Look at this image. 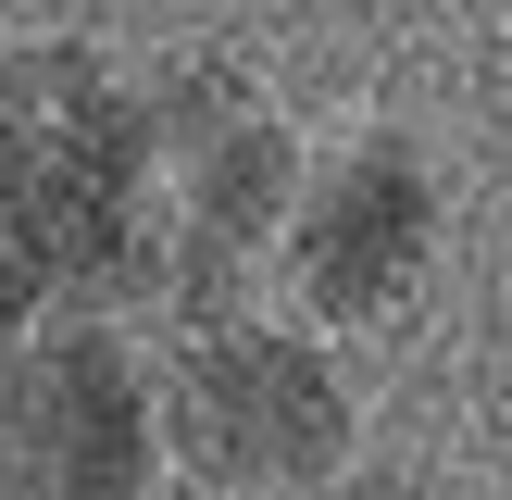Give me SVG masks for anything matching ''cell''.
I'll return each mask as SVG.
<instances>
[{"label": "cell", "instance_id": "cell-1", "mask_svg": "<svg viewBox=\"0 0 512 500\" xmlns=\"http://www.w3.org/2000/svg\"><path fill=\"white\" fill-rule=\"evenodd\" d=\"M150 425H163V475L200 500H300L338 463H363V413H350L338 350L288 313L163 338L150 350Z\"/></svg>", "mask_w": 512, "mask_h": 500}, {"label": "cell", "instance_id": "cell-2", "mask_svg": "<svg viewBox=\"0 0 512 500\" xmlns=\"http://www.w3.org/2000/svg\"><path fill=\"white\" fill-rule=\"evenodd\" d=\"M438 238H450L438 150H425L413 125H338V138L300 150L263 275L288 288V325L350 338V325L413 313V288L438 275Z\"/></svg>", "mask_w": 512, "mask_h": 500}, {"label": "cell", "instance_id": "cell-3", "mask_svg": "<svg viewBox=\"0 0 512 500\" xmlns=\"http://www.w3.org/2000/svg\"><path fill=\"white\" fill-rule=\"evenodd\" d=\"M163 488L150 350L113 313H50L0 350V500H138Z\"/></svg>", "mask_w": 512, "mask_h": 500}, {"label": "cell", "instance_id": "cell-4", "mask_svg": "<svg viewBox=\"0 0 512 500\" xmlns=\"http://www.w3.org/2000/svg\"><path fill=\"white\" fill-rule=\"evenodd\" d=\"M38 150H50V75H38V38H0V213L38 188Z\"/></svg>", "mask_w": 512, "mask_h": 500}, {"label": "cell", "instance_id": "cell-5", "mask_svg": "<svg viewBox=\"0 0 512 500\" xmlns=\"http://www.w3.org/2000/svg\"><path fill=\"white\" fill-rule=\"evenodd\" d=\"M63 300H50V275H38V250L13 238V213H0V350L25 338V325H50Z\"/></svg>", "mask_w": 512, "mask_h": 500}, {"label": "cell", "instance_id": "cell-6", "mask_svg": "<svg viewBox=\"0 0 512 500\" xmlns=\"http://www.w3.org/2000/svg\"><path fill=\"white\" fill-rule=\"evenodd\" d=\"M300 500H438V475H413V463H338L325 488H300Z\"/></svg>", "mask_w": 512, "mask_h": 500}, {"label": "cell", "instance_id": "cell-7", "mask_svg": "<svg viewBox=\"0 0 512 500\" xmlns=\"http://www.w3.org/2000/svg\"><path fill=\"white\" fill-rule=\"evenodd\" d=\"M138 500H200V488H175V475H163V488H138Z\"/></svg>", "mask_w": 512, "mask_h": 500}]
</instances>
